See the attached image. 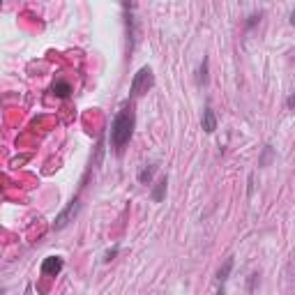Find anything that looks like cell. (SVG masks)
I'll return each mask as SVG.
<instances>
[{"label": "cell", "mask_w": 295, "mask_h": 295, "mask_svg": "<svg viewBox=\"0 0 295 295\" xmlns=\"http://www.w3.org/2000/svg\"><path fill=\"white\" fill-rule=\"evenodd\" d=\"M274 159V148L270 146V143H265V146L260 148V155H258V169H265V166H270V162Z\"/></svg>", "instance_id": "8"}, {"label": "cell", "mask_w": 295, "mask_h": 295, "mask_svg": "<svg viewBox=\"0 0 295 295\" xmlns=\"http://www.w3.org/2000/svg\"><path fill=\"white\" fill-rule=\"evenodd\" d=\"M78 210H81V198L74 196L70 203L63 208V212L56 217V221H53V228H56V231H63V228L70 224V221H74V217L78 215Z\"/></svg>", "instance_id": "3"}, {"label": "cell", "mask_w": 295, "mask_h": 295, "mask_svg": "<svg viewBox=\"0 0 295 295\" xmlns=\"http://www.w3.org/2000/svg\"><path fill=\"white\" fill-rule=\"evenodd\" d=\"M201 125H203V132L205 134H215V132H217V115H215V111H212L210 106H205V109H203Z\"/></svg>", "instance_id": "6"}, {"label": "cell", "mask_w": 295, "mask_h": 295, "mask_svg": "<svg viewBox=\"0 0 295 295\" xmlns=\"http://www.w3.org/2000/svg\"><path fill=\"white\" fill-rule=\"evenodd\" d=\"M136 5H129V2H125L122 5V9H125V26H127V49L134 51V46H136V39H139V21H136V16L129 12V9H134Z\"/></svg>", "instance_id": "4"}, {"label": "cell", "mask_w": 295, "mask_h": 295, "mask_svg": "<svg viewBox=\"0 0 295 295\" xmlns=\"http://www.w3.org/2000/svg\"><path fill=\"white\" fill-rule=\"evenodd\" d=\"M155 85V74H152V70L150 67H141L136 74H134L132 78V85H129V95L132 97H139V95H146L150 88Z\"/></svg>", "instance_id": "2"}, {"label": "cell", "mask_w": 295, "mask_h": 295, "mask_svg": "<svg viewBox=\"0 0 295 295\" xmlns=\"http://www.w3.org/2000/svg\"><path fill=\"white\" fill-rule=\"evenodd\" d=\"M208 56H203V60H201V65H198V72H196V83L203 88V85H208Z\"/></svg>", "instance_id": "12"}, {"label": "cell", "mask_w": 295, "mask_h": 295, "mask_svg": "<svg viewBox=\"0 0 295 295\" xmlns=\"http://www.w3.org/2000/svg\"><path fill=\"white\" fill-rule=\"evenodd\" d=\"M155 171H157V164H148V166H143V169L139 171L136 180H139L141 184H150V180H152V176H155Z\"/></svg>", "instance_id": "10"}, {"label": "cell", "mask_w": 295, "mask_h": 295, "mask_svg": "<svg viewBox=\"0 0 295 295\" xmlns=\"http://www.w3.org/2000/svg\"><path fill=\"white\" fill-rule=\"evenodd\" d=\"M134 125H136V115H134L132 106H125L122 111H118V115L111 122V143L115 150H122L129 143L134 134Z\"/></svg>", "instance_id": "1"}, {"label": "cell", "mask_w": 295, "mask_h": 295, "mask_svg": "<svg viewBox=\"0 0 295 295\" xmlns=\"http://www.w3.org/2000/svg\"><path fill=\"white\" fill-rule=\"evenodd\" d=\"M233 265H235V260H233V256H228V258L224 260V265L217 270V284H219V288H226V281H228V277H231V272H233Z\"/></svg>", "instance_id": "7"}, {"label": "cell", "mask_w": 295, "mask_h": 295, "mask_svg": "<svg viewBox=\"0 0 295 295\" xmlns=\"http://www.w3.org/2000/svg\"><path fill=\"white\" fill-rule=\"evenodd\" d=\"M118 254H120V247H113V249H109V252L104 254V258H102V260H104V263H111V260L115 258Z\"/></svg>", "instance_id": "15"}, {"label": "cell", "mask_w": 295, "mask_h": 295, "mask_svg": "<svg viewBox=\"0 0 295 295\" xmlns=\"http://www.w3.org/2000/svg\"><path fill=\"white\" fill-rule=\"evenodd\" d=\"M51 92L56 95V97H70L72 95V85L67 83V81H56V83L51 85Z\"/></svg>", "instance_id": "11"}, {"label": "cell", "mask_w": 295, "mask_h": 295, "mask_svg": "<svg viewBox=\"0 0 295 295\" xmlns=\"http://www.w3.org/2000/svg\"><path fill=\"white\" fill-rule=\"evenodd\" d=\"M291 26H295V9L291 12Z\"/></svg>", "instance_id": "17"}, {"label": "cell", "mask_w": 295, "mask_h": 295, "mask_svg": "<svg viewBox=\"0 0 295 295\" xmlns=\"http://www.w3.org/2000/svg\"><path fill=\"white\" fill-rule=\"evenodd\" d=\"M166 187H169V178L164 176L162 180L155 184V189H152V201H155V203H162L164 201V196H166Z\"/></svg>", "instance_id": "9"}, {"label": "cell", "mask_w": 295, "mask_h": 295, "mask_svg": "<svg viewBox=\"0 0 295 295\" xmlns=\"http://www.w3.org/2000/svg\"><path fill=\"white\" fill-rule=\"evenodd\" d=\"M293 65H295V53H293Z\"/></svg>", "instance_id": "18"}, {"label": "cell", "mask_w": 295, "mask_h": 295, "mask_svg": "<svg viewBox=\"0 0 295 295\" xmlns=\"http://www.w3.org/2000/svg\"><path fill=\"white\" fill-rule=\"evenodd\" d=\"M256 284H258V272H252L249 277H247V291H249V293H254Z\"/></svg>", "instance_id": "13"}, {"label": "cell", "mask_w": 295, "mask_h": 295, "mask_svg": "<svg viewBox=\"0 0 295 295\" xmlns=\"http://www.w3.org/2000/svg\"><path fill=\"white\" fill-rule=\"evenodd\" d=\"M258 21H260V12H258V14H249V16H247L245 28H247V30H252V28H254V26H256V23H258Z\"/></svg>", "instance_id": "14"}, {"label": "cell", "mask_w": 295, "mask_h": 295, "mask_svg": "<svg viewBox=\"0 0 295 295\" xmlns=\"http://www.w3.org/2000/svg\"><path fill=\"white\" fill-rule=\"evenodd\" d=\"M286 106H288V109H291V111H293V109H295V92H291V95H288V99H286Z\"/></svg>", "instance_id": "16"}, {"label": "cell", "mask_w": 295, "mask_h": 295, "mask_svg": "<svg viewBox=\"0 0 295 295\" xmlns=\"http://www.w3.org/2000/svg\"><path fill=\"white\" fill-rule=\"evenodd\" d=\"M65 267V258L63 256H46V258L42 260V274L44 277H58V274L63 272Z\"/></svg>", "instance_id": "5"}]
</instances>
